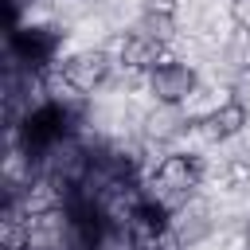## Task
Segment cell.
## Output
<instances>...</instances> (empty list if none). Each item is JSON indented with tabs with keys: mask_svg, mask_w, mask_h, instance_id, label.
Segmentation results:
<instances>
[{
	"mask_svg": "<svg viewBox=\"0 0 250 250\" xmlns=\"http://www.w3.org/2000/svg\"><path fill=\"white\" fill-rule=\"evenodd\" d=\"M113 51H102V47H86V51H74L59 62V82L74 94H94L98 86L109 82L113 74Z\"/></svg>",
	"mask_w": 250,
	"mask_h": 250,
	"instance_id": "obj_1",
	"label": "cell"
},
{
	"mask_svg": "<svg viewBox=\"0 0 250 250\" xmlns=\"http://www.w3.org/2000/svg\"><path fill=\"white\" fill-rule=\"evenodd\" d=\"M113 62L129 74H152L160 62H168V51H164V39L137 27V31H125L113 39Z\"/></svg>",
	"mask_w": 250,
	"mask_h": 250,
	"instance_id": "obj_2",
	"label": "cell"
},
{
	"mask_svg": "<svg viewBox=\"0 0 250 250\" xmlns=\"http://www.w3.org/2000/svg\"><path fill=\"white\" fill-rule=\"evenodd\" d=\"M148 90H152V98L160 102V105H184L195 90H199V74H195V66H188V62H176V59H168V62H160L152 74H148Z\"/></svg>",
	"mask_w": 250,
	"mask_h": 250,
	"instance_id": "obj_3",
	"label": "cell"
},
{
	"mask_svg": "<svg viewBox=\"0 0 250 250\" xmlns=\"http://www.w3.org/2000/svg\"><path fill=\"white\" fill-rule=\"evenodd\" d=\"M203 180V160L195 152H168L160 164H156V184L160 191L176 195V199H188Z\"/></svg>",
	"mask_w": 250,
	"mask_h": 250,
	"instance_id": "obj_4",
	"label": "cell"
},
{
	"mask_svg": "<svg viewBox=\"0 0 250 250\" xmlns=\"http://www.w3.org/2000/svg\"><path fill=\"white\" fill-rule=\"evenodd\" d=\"M203 133H207V141H234L246 125H250V109L238 102V98H227V102H219L211 113H203Z\"/></svg>",
	"mask_w": 250,
	"mask_h": 250,
	"instance_id": "obj_5",
	"label": "cell"
},
{
	"mask_svg": "<svg viewBox=\"0 0 250 250\" xmlns=\"http://www.w3.org/2000/svg\"><path fill=\"white\" fill-rule=\"evenodd\" d=\"M176 16H180L176 0H141V27L160 39H168L176 31Z\"/></svg>",
	"mask_w": 250,
	"mask_h": 250,
	"instance_id": "obj_6",
	"label": "cell"
},
{
	"mask_svg": "<svg viewBox=\"0 0 250 250\" xmlns=\"http://www.w3.org/2000/svg\"><path fill=\"white\" fill-rule=\"evenodd\" d=\"M230 23L238 31H250V0H230Z\"/></svg>",
	"mask_w": 250,
	"mask_h": 250,
	"instance_id": "obj_7",
	"label": "cell"
},
{
	"mask_svg": "<svg viewBox=\"0 0 250 250\" xmlns=\"http://www.w3.org/2000/svg\"><path fill=\"white\" fill-rule=\"evenodd\" d=\"M242 66H246V74H250V47H246V55H242Z\"/></svg>",
	"mask_w": 250,
	"mask_h": 250,
	"instance_id": "obj_8",
	"label": "cell"
},
{
	"mask_svg": "<svg viewBox=\"0 0 250 250\" xmlns=\"http://www.w3.org/2000/svg\"><path fill=\"white\" fill-rule=\"evenodd\" d=\"M242 242H246V250H250V227H246V238H242Z\"/></svg>",
	"mask_w": 250,
	"mask_h": 250,
	"instance_id": "obj_9",
	"label": "cell"
}]
</instances>
